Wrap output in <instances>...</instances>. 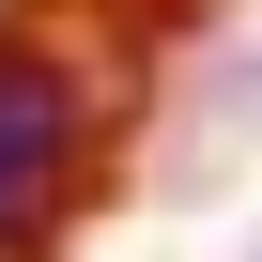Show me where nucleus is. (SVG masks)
<instances>
[{"label": "nucleus", "mask_w": 262, "mask_h": 262, "mask_svg": "<svg viewBox=\"0 0 262 262\" xmlns=\"http://www.w3.org/2000/svg\"><path fill=\"white\" fill-rule=\"evenodd\" d=\"M155 0H16L0 16V262H31L123 139V93L155 62Z\"/></svg>", "instance_id": "f257e3e1"}, {"label": "nucleus", "mask_w": 262, "mask_h": 262, "mask_svg": "<svg viewBox=\"0 0 262 262\" xmlns=\"http://www.w3.org/2000/svg\"><path fill=\"white\" fill-rule=\"evenodd\" d=\"M155 16H185V0H155Z\"/></svg>", "instance_id": "f03ea898"}]
</instances>
